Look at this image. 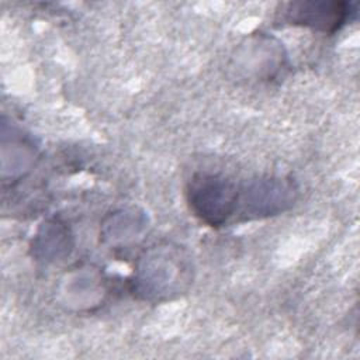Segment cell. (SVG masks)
Wrapping results in <instances>:
<instances>
[{"mask_svg": "<svg viewBox=\"0 0 360 360\" xmlns=\"http://www.w3.org/2000/svg\"><path fill=\"white\" fill-rule=\"evenodd\" d=\"M239 200L236 184L219 174L198 173L187 187V201L193 214L211 226L224 225L236 212Z\"/></svg>", "mask_w": 360, "mask_h": 360, "instance_id": "1", "label": "cell"}, {"mask_svg": "<svg viewBox=\"0 0 360 360\" xmlns=\"http://www.w3.org/2000/svg\"><path fill=\"white\" fill-rule=\"evenodd\" d=\"M354 10L345 1H294L288 3L283 18L322 32H335L350 20Z\"/></svg>", "mask_w": 360, "mask_h": 360, "instance_id": "2", "label": "cell"}, {"mask_svg": "<svg viewBox=\"0 0 360 360\" xmlns=\"http://www.w3.org/2000/svg\"><path fill=\"white\" fill-rule=\"evenodd\" d=\"M245 212L250 217L273 215L294 201L292 186L281 179L255 180L242 197Z\"/></svg>", "mask_w": 360, "mask_h": 360, "instance_id": "3", "label": "cell"}]
</instances>
